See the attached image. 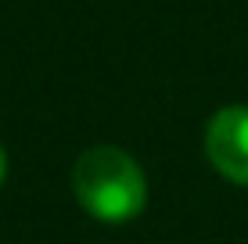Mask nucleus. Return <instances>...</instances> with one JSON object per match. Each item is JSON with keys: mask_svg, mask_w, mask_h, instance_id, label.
I'll list each match as a JSON object with an SVG mask.
<instances>
[{"mask_svg": "<svg viewBox=\"0 0 248 244\" xmlns=\"http://www.w3.org/2000/svg\"><path fill=\"white\" fill-rule=\"evenodd\" d=\"M205 155L219 176L248 187V108L234 104L209 119L205 129Z\"/></svg>", "mask_w": 248, "mask_h": 244, "instance_id": "obj_2", "label": "nucleus"}, {"mask_svg": "<svg viewBox=\"0 0 248 244\" xmlns=\"http://www.w3.org/2000/svg\"><path fill=\"white\" fill-rule=\"evenodd\" d=\"M72 190L93 219L105 223L133 219L144 212V201H148L144 169L123 147H108V144L79 155L72 169Z\"/></svg>", "mask_w": 248, "mask_h": 244, "instance_id": "obj_1", "label": "nucleus"}, {"mask_svg": "<svg viewBox=\"0 0 248 244\" xmlns=\"http://www.w3.org/2000/svg\"><path fill=\"white\" fill-rule=\"evenodd\" d=\"M4 176H7V158H4V147H0V183H4Z\"/></svg>", "mask_w": 248, "mask_h": 244, "instance_id": "obj_3", "label": "nucleus"}]
</instances>
